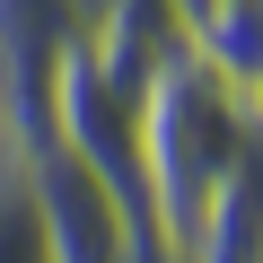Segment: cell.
Wrapping results in <instances>:
<instances>
[{"label":"cell","instance_id":"1","mask_svg":"<svg viewBox=\"0 0 263 263\" xmlns=\"http://www.w3.org/2000/svg\"><path fill=\"white\" fill-rule=\"evenodd\" d=\"M254 132H263V105L228 70H211L193 44H176L141 79V219H149L158 263H184V246L202 228V202L246 158Z\"/></svg>","mask_w":263,"mask_h":263},{"label":"cell","instance_id":"2","mask_svg":"<svg viewBox=\"0 0 263 263\" xmlns=\"http://www.w3.org/2000/svg\"><path fill=\"white\" fill-rule=\"evenodd\" d=\"M0 263H53V237H44V202H35L27 149L0 158Z\"/></svg>","mask_w":263,"mask_h":263},{"label":"cell","instance_id":"3","mask_svg":"<svg viewBox=\"0 0 263 263\" xmlns=\"http://www.w3.org/2000/svg\"><path fill=\"white\" fill-rule=\"evenodd\" d=\"M18 149V97H9V79H0V158Z\"/></svg>","mask_w":263,"mask_h":263},{"label":"cell","instance_id":"4","mask_svg":"<svg viewBox=\"0 0 263 263\" xmlns=\"http://www.w3.org/2000/svg\"><path fill=\"white\" fill-rule=\"evenodd\" d=\"M79 18H88V27H97V18H105V0H79Z\"/></svg>","mask_w":263,"mask_h":263},{"label":"cell","instance_id":"5","mask_svg":"<svg viewBox=\"0 0 263 263\" xmlns=\"http://www.w3.org/2000/svg\"><path fill=\"white\" fill-rule=\"evenodd\" d=\"M254 105H263V97H254Z\"/></svg>","mask_w":263,"mask_h":263}]
</instances>
